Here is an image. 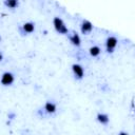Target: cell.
<instances>
[{
  "label": "cell",
  "instance_id": "cell-2",
  "mask_svg": "<svg viewBox=\"0 0 135 135\" xmlns=\"http://www.w3.org/2000/svg\"><path fill=\"white\" fill-rule=\"evenodd\" d=\"M13 82H14V75L9 72L3 73L2 77H1V83L3 85H11Z\"/></svg>",
  "mask_w": 135,
  "mask_h": 135
},
{
  "label": "cell",
  "instance_id": "cell-11",
  "mask_svg": "<svg viewBox=\"0 0 135 135\" xmlns=\"http://www.w3.org/2000/svg\"><path fill=\"white\" fill-rule=\"evenodd\" d=\"M5 5L11 8H15L18 5V0H5Z\"/></svg>",
  "mask_w": 135,
  "mask_h": 135
},
{
  "label": "cell",
  "instance_id": "cell-3",
  "mask_svg": "<svg viewBox=\"0 0 135 135\" xmlns=\"http://www.w3.org/2000/svg\"><path fill=\"white\" fill-rule=\"evenodd\" d=\"M117 42H118V41H117V39H116L115 37H113V36L109 37V38L107 39V42H105L107 51H108L109 53H112V52H113V50L116 47Z\"/></svg>",
  "mask_w": 135,
  "mask_h": 135
},
{
  "label": "cell",
  "instance_id": "cell-5",
  "mask_svg": "<svg viewBox=\"0 0 135 135\" xmlns=\"http://www.w3.org/2000/svg\"><path fill=\"white\" fill-rule=\"evenodd\" d=\"M93 30V24L90 22V21H83L82 24H81V32L82 34H88V33H91V31Z\"/></svg>",
  "mask_w": 135,
  "mask_h": 135
},
{
  "label": "cell",
  "instance_id": "cell-1",
  "mask_svg": "<svg viewBox=\"0 0 135 135\" xmlns=\"http://www.w3.org/2000/svg\"><path fill=\"white\" fill-rule=\"evenodd\" d=\"M53 24L55 30L59 33V34H66L68 33V27L65 26L64 22L62 21V19H60L59 17H55L53 20Z\"/></svg>",
  "mask_w": 135,
  "mask_h": 135
},
{
  "label": "cell",
  "instance_id": "cell-12",
  "mask_svg": "<svg viewBox=\"0 0 135 135\" xmlns=\"http://www.w3.org/2000/svg\"><path fill=\"white\" fill-rule=\"evenodd\" d=\"M2 58H3V56H2V54H1V53H0V61H1V60H2Z\"/></svg>",
  "mask_w": 135,
  "mask_h": 135
},
{
  "label": "cell",
  "instance_id": "cell-10",
  "mask_svg": "<svg viewBox=\"0 0 135 135\" xmlns=\"http://www.w3.org/2000/svg\"><path fill=\"white\" fill-rule=\"evenodd\" d=\"M44 109H45V111H46L47 113H54V112L56 111V105H55V103L49 101V102L45 103Z\"/></svg>",
  "mask_w": 135,
  "mask_h": 135
},
{
  "label": "cell",
  "instance_id": "cell-4",
  "mask_svg": "<svg viewBox=\"0 0 135 135\" xmlns=\"http://www.w3.org/2000/svg\"><path fill=\"white\" fill-rule=\"evenodd\" d=\"M72 70H73L74 75H75L77 78H82V77H83L84 72H83V68H82L81 65H79V64H73V65H72Z\"/></svg>",
  "mask_w": 135,
  "mask_h": 135
},
{
  "label": "cell",
  "instance_id": "cell-8",
  "mask_svg": "<svg viewBox=\"0 0 135 135\" xmlns=\"http://www.w3.org/2000/svg\"><path fill=\"white\" fill-rule=\"evenodd\" d=\"M70 40H71V42L74 44V45H76V46H78V45H80V42H81V40H80V37H79V35L78 34H73L72 35V37L70 38Z\"/></svg>",
  "mask_w": 135,
  "mask_h": 135
},
{
  "label": "cell",
  "instance_id": "cell-6",
  "mask_svg": "<svg viewBox=\"0 0 135 135\" xmlns=\"http://www.w3.org/2000/svg\"><path fill=\"white\" fill-rule=\"evenodd\" d=\"M97 120L102 123V124H107L109 122V116L107 114H103V113H99L97 115Z\"/></svg>",
  "mask_w": 135,
  "mask_h": 135
},
{
  "label": "cell",
  "instance_id": "cell-9",
  "mask_svg": "<svg viewBox=\"0 0 135 135\" xmlns=\"http://www.w3.org/2000/svg\"><path fill=\"white\" fill-rule=\"evenodd\" d=\"M89 52H90V55H91V56H93V57H97V56L100 54L101 50H100V47H99V46H96V45H95V46L90 47Z\"/></svg>",
  "mask_w": 135,
  "mask_h": 135
},
{
  "label": "cell",
  "instance_id": "cell-7",
  "mask_svg": "<svg viewBox=\"0 0 135 135\" xmlns=\"http://www.w3.org/2000/svg\"><path fill=\"white\" fill-rule=\"evenodd\" d=\"M23 30H24V32H26V33H33L34 30H35V25H34V23H32V22H25V23L23 24Z\"/></svg>",
  "mask_w": 135,
  "mask_h": 135
}]
</instances>
